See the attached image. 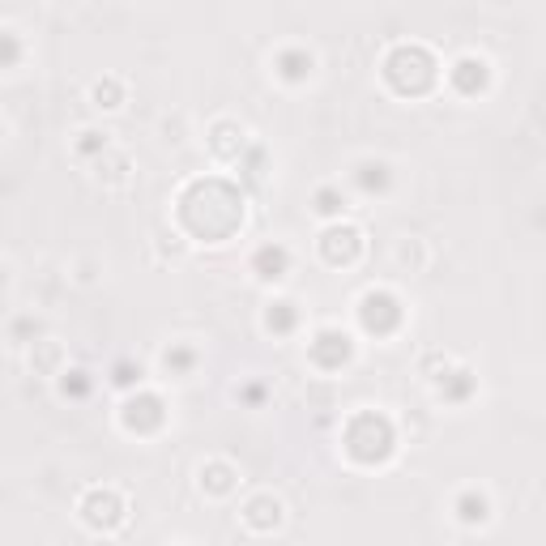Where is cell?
<instances>
[{
  "instance_id": "26",
  "label": "cell",
  "mask_w": 546,
  "mask_h": 546,
  "mask_svg": "<svg viewBox=\"0 0 546 546\" xmlns=\"http://www.w3.org/2000/svg\"><path fill=\"white\" fill-rule=\"evenodd\" d=\"M111 384H116V389H137L141 367L137 363H116V367H111Z\"/></svg>"
},
{
  "instance_id": "28",
  "label": "cell",
  "mask_w": 546,
  "mask_h": 546,
  "mask_svg": "<svg viewBox=\"0 0 546 546\" xmlns=\"http://www.w3.org/2000/svg\"><path fill=\"white\" fill-rule=\"evenodd\" d=\"M35 333H39L35 320H18V325H13V337H30V342H35Z\"/></svg>"
},
{
  "instance_id": "2",
  "label": "cell",
  "mask_w": 546,
  "mask_h": 546,
  "mask_svg": "<svg viewBox=\"0 0 546 546\" xmlns=\"http://www.w3.org/2000/svg\"><path fill=\"white\" fill-rule=\"evenodd\" d=\"M380 73H384V82H389L397 94L419 99V94H427L431 86H436L440 64H436V56H431L423 43H397L393 52L384 56Z\"/></svg>"
},
{
  "instance_id": "12",
  "label": "cell",
  "mask_w": 546,
  "mask_h": 546,
  "mask_svg": "<svg viewBox=\"0 0 546 546\" xmlns=\"http://www.w3.org/2000/svg\"><path fill=\"white\" fill-rule=\"evenodd\" d=\"M252 273L261 282H282L286 273H291V252H286L282 244H261L252 252Z\"/></svg>"
},
{
  "instance_id": "4",
  "label": "cell",
  "mask_w": 546,
  "mask_h": 546,
  "mask_svg": "<svg viewBox=\"0 0 546 546\" xmlns=\"http://www.w3.org/2000/svg\"><path fill=\"white\" fill-rule=\"evenodd\" d=\"M401 320H406V308H401V299L393 291H367L359 299V325H363V333L389 337V333L401 329Z\"/></svg>"
},
{
  "instance_id": "23",
  "label": "cell",
  "mask_w": 546,
  "mask_h": 546,
  "mask_svg": "<svg viewBox=\"0 0 546 546\" xmlns=\"http://www.w3.org/2000/svg\"><path fill=\"white\" fill-rule=\"evenodd\" d=\"M163 367L171 376H188L192 367H197V350H192V346H171L163 355Z\"/></svg>"
},
{
  "instance_id": "18",
  "label": "cell",
  "mask_w": 546,
  "mask_h": 546,
  "mask_svg": "<svg viewBox=\"0 0 546 546\" xmlns=\"http://www.w3.org/2000/svg\"><path fill=\"white\" fill-rule=\"evenodd\" d=\"M312 210L320 214V218H342L346 214V197H342V188H333V184H320L316 188V197H312Z\"/></svg>"
},
{
  "instance_id": "17",
  "label": "cell",
  "mask_w": 546,
  "mask_h": 546,
  "mask_svg": "<svg viewBox=\"0 0 546 546\" xmlns=\"http://www.w3.org/2000/svg\"><path fill=\"white\" fill-rule=\"evenodd\" d=\"M299 325V303L295 299H273L265 312V329L269 333H291Z\"/></svg>"
},
{
  "instance_id": "7",
  "label": "cell",
  "mask_w": 546,
  "mask_h": 546,
  "mask_svg": "<svg viewBox=\"0 0 546 546\" xmlns=\"http://www.w3.org/2000/svg\"><path fill=\"white\" fill-rule=\"evenodd\" d=\"M350 355H355V342H350L346 329H316L312 342H308V359L320 367V372H337V367H346Z\"/></svg>"
},
{
  "instance_id": "1",
  "label": "cell",
  "mask_w": 546,
  "mask_h": 546,
  "mask_svg": "<svg viewBox=\"0 0 546 546\" xmlns=\"http://www.w3.org/2000/svg\"><path fill=\"white\" fill-rule=\"evenodd\" d=\"M244 218H248L244 192L218 180V175L184 184V192L175 197V222L188 239H201V244H227L244 227Z\"/></svg>"
},
{
  "instance_id": "13",
  "label": "cell",
  "mask_w": 546,
  "mask_h": 546,
  "mask_svg": "<svg viewBox=\"0 0 546 546\" xmlns=\"http://www.w3.org/2000/svg\"><path fill=\"white\" fill-rule=\"evenodd\" d=\"M235 487H239V470H235L231 461L214 457V461L201 465V491L205 495H218V500H222V495H231Z\"/></svg>"
},
{
  "instance_id": "10",
  "label": "cell",
  "mask_w": 546,
  "mask_h": 546,
  "mask_svg": "<svg viewBox=\"0 0 546 546\" xmlns=\"http://www.w3.org/2000/svg\"><path fill=\"white\" fill-rule=\"evenodd\" d=\"M210 150H214V158H222V163H239V158H244V150H248L244 124H235V120L210 124Z\"/></svg>"
},
{
  "instance_id": "25",
  "label": "cell",
  "mask_w": 546,
  "mask_h": 546,
  "mask_svg": "<svg viewBox=\"0 0 546 546\" xmlns=\"http://www.w3.org/2000/svg\"><path fill=\"white\" fill-rule=\"evenodd\" d=\"M22 60V39L13 30H0V69H13Z\"/></svg>"
},
{
  "instance_id": "5",
  "label": "cell",
  "mask_w": 546,
  "mask_h": 546,
  "mask_svg": "<svg viewBox=\"0 0 546 546\" xmlns=\"http://www.w3.org/2000/svg\"><path fill=\"white\" fill-rule=\"evenodd\" d=\"M77 512H82V521L90 529H99V534H111V529H120L124 517H128V504H124V495L120 491H111V487H94L82 495V504H77Z\"/></svg>"
},
{
  "instance_id": "29",
  "label": "cell",
  "mask_w": 546,
  "mask_h": 546,
  "mask_svg": "<svg viewBox=\"0 0 546 546\" xmlns=\"http://www.w3.org/2000/svg\"><path fill=\"white\" fill-rule=\"evenodd\" d=\"M239 397H244L248 406H261V401H265V389H261V384H248V389L239 393Z\"/></svg>"
},
{
  "instance_id": "15",
  "label": "cell",
  "mask_w": 546,
  "mask_h": 546,
  "mask_svg": "<svg viewBox=\"0 0 546 546\" xmlns=\"http://www.w3.org/2000/svg\"><path fill=\"white\" fill-rule=\"evenodd\" d=\"M30 367H35L39 376H60V372H64V350H60V342H52V337H43V342H30Z\"/></svg>"
},
{
  "instance_id": "19",
  "label": "cell",
  "mask_w": 546,
  "mask_h": 546,
  "mask_svg": "<svg viewBox=\"0 0 546 546\" xmlns=\"http://www.w3.org/2000/svg\"><path fill=\"white\" fill-rule=\"evenodd\" d=\"M99 180L103 184H124L128 180V171H133V163H128V154H111V146L99 154Z\"/></svg>"
},
{
  "instance_id": "22",
  "label": "cell",
  "mask_w": 546,
  "mask_h": 546,
  "mask_svg": "<svg viewBox=\"0 0 546 546\" xmlns=\"http://www.w3.org/2000/svg\"><path fill=\"white\" fill-rule=\"evenodd\" d=\"M474 393V376L465 372V367H457L453 376H444V384H440V397H448V401H465Z\"/></svg>"
},
{
  "instance_id": "21",
  "label": "cell",
  "mask_w": 546,
  "mask_h": 546,
  "mask_svg": "<svg viewBox=\"0 0 546 546\" xmlns=\"http://www.w3.org/2000/svg\"><path fill=\"white\" fill-rule=\"evenodd\" d=\"M90 99H94V107H103V111H116V107L124 103V82H120V77H103V82H94Z\"/></svg>"
},
{
  "instance_id": "11",
  "label": "cell",
  "mask_w": 546,
  "mask_h": 546,
  "mask_svg": "<svg viewBox=\"0 0 546 546\" xmlns=\"http://www.w3.org/2000/svg\"><path fill=\"white\" fill-rule=\"evenodd\" d=\"M282 500L278 495H269V491H261V495H252V500L244 504V512H239V517H244V525L248 529H256V534H273V529L282 525Z\"/></svg>"
},
{
  "instance_id": "9",
  "label": "cell",
  "mask_w": 546,
  "mask_h": 546,
  "mask_svg": "<svg viewBox=\"0 0 546 546\" xmlns=\"http://www.w3.org/2000/svg\"><path fill=\"white\" fill-rule=\"evenodd\" d=\"M448 82H453L457 94L474 99L478 90L491 86V64L483 56H461V60H453V69H448Z\"/></svg>"
},
{
  "instance_id": "16",
  "label": "cell",
  "mask_w": 546,
  "mask_h": 546,
  "mask_svg": "<svg viewBox=\"0 0 546 546\" xmlns=\"http://www.w3.org/2000/svg\"><path fill=\"white\" fill-rule=\"evenodd\" d=\"M355 184L367 192V197H372V192H389L393 171H389V163H380V158H363L355 167Z\"/></svg>"
},
{
  "instance_id": "6",
  "label": "cell",
  "mask_w": 546,
  "mask_h": 546,
  "mask_svg": "<svg viewBox=\"0 0 546 546\" xmlns=\"http://www.w3.org/2000/svg\"><path fill=\"white\" fill-rule=\"evenodd\" d=\"M120 423H124V431H133V436H154V431H163V423H167L163 397L150 393V389H137L133 397H124Z\"/></svg>"
},
{
  "instance_id": "24",
  "label": "cell",
  "mask_w": 546,
  "mask_h": 546,
  "mask_svg": "<svg viewBox=\"0 0 546 546\" xmlns=\"http://www.w3.org/2000/svg\"><path fill=\"white\" fill-rule=\"evenodd\" d=\"M60 393L64 397H86L90 393V372L73 367V372H60Z\"/></svg>"
},
{
  "instance_id": "14",
  "label": "cell",
  "mask_w": 546,
  "mask_h": 546,
  "mask_svg": "<svg viewBox=\"0 0 546 546\" xmlns=\"http://www.w3.org/2000/svg\"><path fill=\"white\" fill-rule=\"evenodd\" d=\"M316 69V56L303 52V47H286V52H278V60H273V73L282 77V82H308Z\"/></svg>"
},
{
  "instance_id": "3",
  "label": "cell",
  "mask_w": 546,
  "mask_h": 546,
  "mask_svg": "<svg viewBox=\"0 0 546 546\" xmlns=\"http://www.w3.org/2000/svg\"><path fill=\"white\" fill-rule=\"evenodd\" d=\"M342 448L359 465H384L397 448V431L380 410H359V414H350V423L342 431Z\"/></svg>"
},
{
  "instance_id": "20",
  "label": "cell",
  "mask_w": 546,
  "mask_h": 546,
  "mask_svg": "<svg viewBox=\"0 0 546 546\" xmlns=\"http://www.w3.org/2000/svg\"><path fill=\"white\" fill-rule=\"evenodd\" d=\"M457 517L465 521V525H478V521H487L491 517V500L483 491H465L461 500H457Z\"/></svg>"
},
{
  "instance_id": "27",
  "label": "cell",
  "mask_w": 546,
  "mask_h": 546,
  "mask_svg": "<svg viewBox=\"0 0 546 546\" xmlns=\"http://www.w3.org/2000/svg\"><path fill=\"white\" fill-rule=\"evenodd\" d=\"M107 146H111V137H107V133H94V128H86V133H82V141H77V154L94 158V154H103Z\"/></svg>"
},
{
  "instance_id": "8",
  "label": "cell",
  "mask_w": 546,
  "mask_h": 546,
  "mask_svg": "<svg viewBox=\"0 0 546 546\" xmlns=\"http://www.w3.org/2000/svg\"><path fill=\"white\" fill-rule=\"evenodd\" d=\"M320 256H325L329 265H355L363 256V231L337 218L333 227L320 231Z\"/></svg>"
},
{
  "instance_id": "30",
  "label": "cell",
  "mask_w": 546,
  "mask_h": 546,
  "mask_svg": "<svg viewBox=\"0 0 546 546\" xmlns=\"http://www.w3.org/2000/svg\"><path fill=\"white\" fill-rule=\"evenodd\" d=\"M0 282H5V269H0Z\"/></svg>"
}]
</instances>
